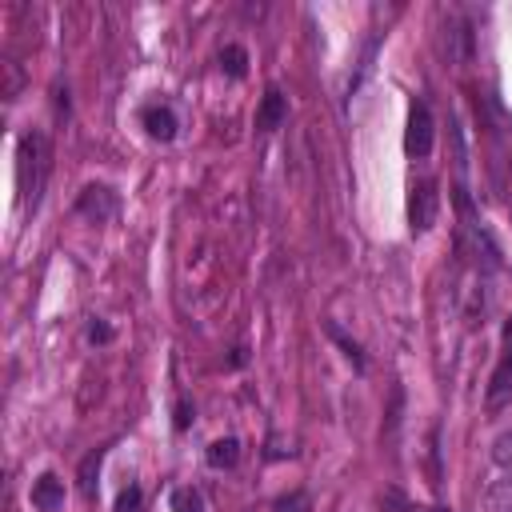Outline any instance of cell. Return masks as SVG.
<instances>
[{
  "label": "cell",
  "mask_w": 512,
  "mask_h": 512,
  "mask_svg": "<svg viewBox=\"0 0 512 512\" xmlns=\"http://www.w3.org/2000/svg\"><path fill=\"white\" fill-rule=\"evenodd\" d=\"M0 68H4V100H16V96H20V88H24L20 64H16V60H4Z\"/></svg>",
  "instance_id": "9a60e30c"
},
{
  "label": "cell",
  "mask_w": 512,
  "mask_h": 512,
  "mask_svg": "<svg viewBox=\"0 0 512 512\" xmlns=\"http://www.w3.org/2000/svg\"><path fill=\"white\" fill-rule=\"evenodd\" d=\"M436 212H440V192H436V180L424 176L408 192V224H412V232H428L436 224Z\"/></svg>",
  "instance_id": "3957f363"
},
{
  "label": "cell",
  "mask_w": 512,
  "mask_h": 512,
  "mask_svg": "<svg viewBox=\"0 0 512 512\" xmlns=\"http://www.w3.org/2000/svg\"><path fill=\"white\" fill-rule=\"evenodd\" d=\"M272 512H312V496L308 492H288L272 504Z\"/></svg>",
  "instance_id": "2e32d148"
},
{
  "label": "cell",
  "mask_w": 512,
  "mask_h": 512,
  "mask_svg": "<svg viewBox=\"0 0 512 512\" xmlns=\"http://www.w3.org/2000/svg\"><path fill=\"white\" fill-rule=\"evenodd\" d=\"M284 116H288V96L276 84H268L264 96H260V108H256V128L260 132H272V128L284 124Z\"/></svg>",
  "instance_id": "8992f818"
},
{
  "label": "cell",
  "mask_w": 512,
  "mask_h": 512,
  "mask_svg": "<svg viewBox=\"0 0 512 512\" xmlns=\"http://www.w3.org/2000/svg\"><path fill=\"white\" fill-rule=\"evenodd\" d=\"M140 124L148 128L152 140H172L176 128H180V120H176V112H172L168 104H148V108H140Z\"/></svg>",
  "instance_id": "ba28073f"
},
{
  "label": "cell",
  "mask_w": 512,
  "mask_h": 512,
  "mask_svg": "<svg viewBox=\"0 0 512 512\" xmlns=\"http://www.w3.org/2000/svg\"><path fill=\"white\" fill-rule=\"evenodd\" d=\"M140 500H144V496H140V488H136V484H128V488L116 496V512H140Z\"/></svg>",
  "instance_id": "e0dca14e"
},
{
  "label": "cell",
  "mask_w": 512,
  "mask_h": 512,
  "mask_svg": "<svg viewBox=\"0 0 512 512\" xmlns=\"http://www.w3.org/2000/svg\"><path fill=\"white\" fill-rule=\"evenodd\" d=\"M492 464H496L504 476H512V428L492 440Z\"/></svg>",
  "instance_id": "7c38bea8"
},
{
  "label": "cell",
  "mask_w": 512,
  "mask_h": 512,
  "mask_svg": "<svg viewBox=\"0 0 512 512\" xmlns=\"http://www.w3.org/2000/svg\"><path fill=\"white\" fill-rule=\"evenodd\" d=\"M432 140H436V124H432V112L424 100H416L408 108V132H404V152L412 160H424L432 152Z\"/></svg>",
  "instance_id": "7a4b0ae2"
},
{
  "label": "cell",
  "mask_w": 512,
  "mask_h": 512,
  "mask_svg": "<svg viewBox=\"0 0 512 512\" xmlns=\"http://www.w3.org/2000/svg\"><path fill=\"white\" fill-rule=\"evenodd\" d=\"M88 340H100V344H104V340H112V328H108V324H92V328H88Z\"/></svg>",
  "instance_id": "ac0fdd59"
},
{
  "label": "cell",
  "mask_w": 512,
  "mask_h": 512,
  "mask_svg": "<svg viewBox=\"0 0 512 512\" xmlns=\"http://www.w3.org/2000/svg\"><path fill=\"white\" fill-rule=\"evenodd\" d=\"M172 508L176 512H204V496L196 488H176L172 492Z\"/></svg>",
  "instance_id": "5bb4252c"
},
{
  "label": "cell",
  "mask_w": 512,
  "mask_h": 512,
  "mask_svg": "<svg viewBox=\"0 0 512 512\" xmlns=\"http://www.w3.org/2000/svg\"><path fill=\"white\" fill-rule=\"evenodd\" d=\"M484 512H512V476L484 488Z\"/></svg>",
  "instance_id": "8fae6325"
},
{
  "label": "cell",
  "mask_w": 512,
  "mask_h": 512,
  "mask_svg": "<svg viewBox=\"0 0 512 512\" xmlns=\"http://www.w3.org/2000/svg\"><path fill=\"white\" fill-rule=\"evenodd\" d=\"M32 508L40 512H60L64 508V480L56 472H44L32 480Z\"/></svg>",
  "instance_id": "52a82bcc"
},
{
  "label": "cell",
  "mask_w": 512,
  "mask_h": 512,
  "mask_svg": "<svg viewBox=\"0 0 512 512\" xmlns=\"http://www.w3.org/2000/svg\"><path fill=\"white\" fill-rule=\"evenodd\" d=\"M116 208H120V200H116V192H112L108 184H88V188L80 192V200H76V212H80V216H88L92 224L112 220V216H116Z\"/></svg>",
  "instance_id": "5b68a950"
},
{
  "label": "cell",
  "mask_w": 512,
  "mask_h": 512,
  "mask_svg": "<svg viewBox=\"0 0 512 512\" xmlns=\"http://www.w3.org/2000/svg\"><path fill=\"white\" fill-rule=\"evenodd\" d=\"M508 396H512V316H508V324H504V352H500V364H496V372H492V380H488L484 404L496 412V408L508 404Z\"/></svg>",
  "instance_id": "277c9868"
},
{
  "label": "cell",
  "mask_w": 512,
  "mask_h": 512,
  "mask_svg": "<svg viewBox=\"0 0 512 512\" xmlns=\"http://www.w3.org/2000/svg\"><path fill=\"white\" fill-rule=\"evenodd\" d=\"M444 48H448V60L464 64L472 56V32L464 20H448V32H444Z\"/></svg>",
  "instance_id": "9c48e42d"
},
{
  "label": "cell",
  "mask_w": 512,
  "mask_h": 512,
  "mask_svg": "<svg viewBox=\"0 0 512 512\" xmlns=\"http://www.w3.org/2000/svg\"><path fill=\"white\" fill-rule=\"evenodd\" d=\"M220 68H228V76L240 80V76L248 72V52H244L240 44H228V48L220 52Z\"/></svg>",
  "instance_id": "4fadbf2b"
},
{
  "label": "cell",
  "mask_w": 512,
  "mask_h": 512,
  "mask_svg": "<svg viewBox=\"0 0 512 512\" xmlns=\"http://www.w3.org/2000/svg\"><path fill=\"white\" fill-rule=\"evenodd\" d=\"M16 172H20V196L24 208H40L48 172H52V140L44 132H24L20 136V152H16Z\"/></svg>",
  "instance_id": "6da1fadb"
},
{
  "label": "cell",
  "mask_w": 512,
  "mask_h": 512,
  "mask_svg": "<svg viewBox=\"0 0 512 512\" xmlns=\"http://www.w3.org/2000/svg\"><path fill=\"white\" fill-rule=\"evenodd\" d=\"M204 456H208V464H212V468H236V460H240V440H236V436L212 440Z\"/></svg>",
  "instance_id": "30bf717a"
}]
</instances>
